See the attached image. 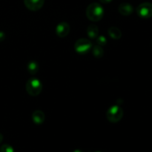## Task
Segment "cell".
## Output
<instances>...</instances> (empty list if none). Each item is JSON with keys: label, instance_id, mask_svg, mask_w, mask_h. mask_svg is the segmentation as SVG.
<instances>
[{"label": "cell", "instance_id": "cell-10", "mask_svg": "<svg viewBox=\"0 0 152 152\" xmlns=\"http://www.w3.org/2000/svg\"><path fill=\"white\" fill-rule=\"evenodd\" d=\"M87 34L91 39H96L99 36V29H98V27L96 25H94V24H91V25H89L87 28Z\"/></svg>", "mask_w": 152, "mask_h": 152}, {"label": "cell", "instance_id": "cell-4", "mask_svg": "<svg viewBox=\"0 0 152 152\" xmlns=\"http://www.w3.org/2000/svg\"><path fill=\"white\" fill-rule=\"evenodd\" d=\"M92 48V43L89 39L86 38L79 39L74 44L76 52L80 54H86Z\"/></svg>", "mask_w": 152, "mask_h": 152}, {"label": "cell", "instance_id": "cell-15", "mask_svg": "<svg viewBox=\"0 0 152 152\" xmlns=\"http://www.w3.org/2000/svg\"><path fill=\"white\" fill-rule=\"evenodd\" d=\"M0 152H14V149L9 144H4L0 147Z\"/></svg>", "mask_w": 152, "mask_h": 152}, {"label": "cell", "instance_id": "cell-9", "mask_svg": "<svg viewBox=\"0 0 152 152\" xmlns=\"http://www.w3.org/2000/svg\"><path fill=\"white\" fill-rule=\"evenodd\" d=\"M45 120V115L41 110H37L32 114V120L36 125H41Z\"/></svg>", "mask_w": 152, "mask_h": 152}, {"label": "cell", "instance_id": "cell-13", "mask_svg": "<svg viewBox=\"0 0 152 152\" xmlns=\"http://www.w3.org/2000/svg\"><path fill=\"white\" fill-rule=\"evenodd\" d=\"M92 52H93V55L97 59H100L102 57L104 54V50L102 49V46H99L98 45H95L92 49Z\"/></svg>", "mask_w": 152, "mask_h": 152}, {"label": "cell", "instance_id": "cell-14", "mask_svg": "<svg viewBox=\"0 0 152 152\" xmlns=\"http://www.w3.org/2000/svg\"><path fill=\"white\" fill-rule=\"evenodd\" d=\"M107 43V39L104 36H98L96 37V45L99 46H105Z\"/></svg>", "mask_w": 152, "mask_h": 152}, {"label": "cell", "instance_id": "cell-6", "mask_svg": "<svg viewBox=\"0 0 152 152\" xmlns=\"http://www.w3.org/2000/svg\"><path fill=\"white\" fill-rule=\"evenodd\" d=\"M70 30H71V28H70V25L68 22H59L56 25V34L60 38H64L68 35V34L70 33Z\"/></svg>", "mask_w": 152, "mask_h": 152}, {"label": "cell", "instance_id": "cell-1", "mask_svg": "<svg viewBox=\"0 0 152 152\" xmlns=\"http://www.w3.org/2000/svg\"><path fill=\"white\" fill-rule=\"evenodd\" d=\"M86 16L91 22H98L104 16V9L101 4L94 2L89 4L86 8Z\"/></svg>", "mask_w": 152, "mask_h": 152}, {"label": "cell", "instance_id": "cell-17", "mask_svg": "<svg viewBox=\"0 0 152 152\" xmlns=\"http://www.w3.org/2000/svg\"><path fill=\"white\" fill-rule=\"evenodd\" d=\"M113 0H99V1L102 4H108V3L111 2Z\"/></svg>", "mask_w": 152, "mask_h": 152}, {"label": "cell", "instance_id": "cell-11", "mask_svg": "<svg viewBox=\"0 0 152 152\" xmlns=\"http://www.w3.org/2000/svg\"><path fill=\"white\" fill-rule=\"evenodd\" d=\"M108 34H109L110 37L112 38L113 39L118 40L121 38L122 37V32L118 28L116 27H111L108 29Z\"/></svg>", "mask_w": 152, "mask_h": 152}, {"label": "cell", "instance_id": "cell-7", "mask_svg": "<svg viewBox=\"0 0 152 152\" xmlns=\"http://www.w3.org/2000/svg\"><path fill=\"white\" fill-rule=\"evenodd\" d=\"M25 5L31 11H37L42 7L45 0H24Z\"/></svg>", "mask_w": 152, "mask_h": 152}, {"label": "cell", "instance_id": "cell-3", "mask_svg": "<svg viewBox=\"0 0 152 152\" xmlns=\"http://www.w3.org/2000/svg\"><path fill=\"white\" fill-rule=\"evenodd\" d=\"M123 110L120 106L114 105L110 107L106 112V117L111 123H116L122 120L123 117Z\"/></svg>", "mask_w": 152, "mask_h": 152}, {"label": "cell", "instance_id": "cell-2", "mask_svg": "<svg viewBox=\"0 0 152 152\" xmlns=\"http://www.w3.org/2000/svg\"><path fill=\"white\" fill-rule=\"evenodd\" d=\"M42 90V84L39 79L31 77L26 83V91L32 96H37Z\"/></svg>", "mask_w": 152, "mask_h": 152}, {"label": "cell", "instance_id": "cell-19", "mask_svg": "<svg viewBox=\"0 0 152 152\" xmlns=\"http://www.w3.org/2000/svg\"><path fill=\"white\" fill-rule=\"evenodd\" d=\"M2 140H3V135L0 133V143L2 142Z\"/></svg>", "mask_w": 152, "mask_h": 152}, {"label": "cell", "instance_id": "cell-5", "mask_svg": "<svg viewBox=\"0 0 152 152\" xmlns=\"http://www.w3.org/2000/svg\"><path fill=\"white\" fill-rule=\"evenodd\" d=\"M137 13L142 19H149L152 17V3L143 2L137 7Z\"/></svg>", "mask_w": 152, "mask_h": 152}, {"label": "cell", "instance_id": "cell-8", "mask_svg": "<svg viewBox=\"0 0 152 152\" xmlns=\"http://www.w3.org/2000/svg\"><path fill=\"white\" fill-rule=\"evenodd\" d=\"M118 11L123 16H129L134 12V7L129 3H122L119 5Z\"/></svg>", "mask_w": 152, "mask_h": 152}, {"label": "cell", "instance_id": "cell-20", "mask_svg": "<svg viewBox=\"0 0 152 152\" xmlns=\"http://www.w3.org/2000/svg\"><path fill=\"white\" fill-rule=\"evenodd\" d=\"M93 152H102V151H93Z\"/></svg>", "mask_w": 152, "mask_h": 152}, {"label": "cell", "instance_id": "cell-12", "mask_svg": "<svg viewBox=\"0 0 152 152\" xmlns=\"http://www.w3.org/2000/svg\"><path fill=\"white\" fill-rule=\"evenodd\" d=\"M39 64L36 61H31L27 65L28 71L31 75H34V74H37L39 71Z\"/></svg>", "mask_w": 152, "mask_h": 152}, {"label": "cell", "instance_id": "cell-18", "mask_svg": "<svg viewBox=\"0 0 152 152\" xmlns=\"http://www.w3.org/2000/svg\"><path fill=\"white\" fill-rule=\"evenodd\" d=\"M72 152H85V151H83V150H81V149H75V150H74Z\"/></svg>", "mask_w": 152, "mask_h": 152}, {"label": "cell", "instance_id": "cell-16", "mask_svg": "<svg viewBox=\"0 0 152 152\" xmlns=\"http://www.w3.org/2000/svg\"><path fill=\"white\" fill-rule=\"evenodd\" d=\"M4 38H5V34L1 32V31H0V41H3Z\"/></svg>", "mask_w": 152, "mask_h": 152}]
</instances>
